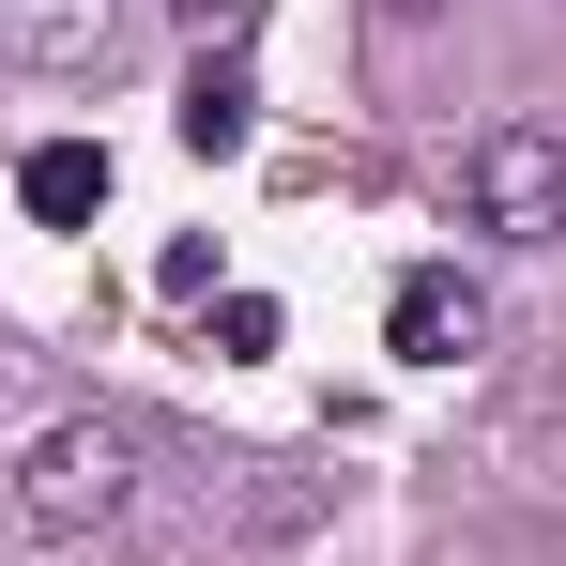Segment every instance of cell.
<instances>
[{
  "mask_svg": "<svg viewBox=\"0 0 566 566\" xmlns=\"http://www.w3.org/2000/svg\"><path fill=\"white\" fill-rule=\"evenodd\" d=\"M214 337H230V353H276L291 322H276V291H214Z\"/></svg>",
  "mask_w": 566,
  "mask_h": 566,
  "instance_id": "7",
  "label": "cell"
},
{
  "mask_svg": "<svg viewBox=\"0 0 566 566\" xmlns=\"http://www.w3.org/2000/svg\"><path fill=\"white\" fill-rule=\"evenodd\" d=\"M169 15H185L199 46H245V31H261V0H169Z\"/></svg>",
  "mask_w": 566,
  "mask_h": 566,
  "instance_id": "9",
  "label": "cell"
},
{
  "mask_svg": "<svg viewBox=\"0 0 566 566\" xmlns=\"http://www.w3.org/2000/svg\"><path fill=\"white\" fill-rule=\"evenodd\" d=\"M382 337H398V368H460L474 337H490V306H474L460 261H413V276L382 291Z\"/></svg>",
  "mask_w": 566,
  "mask_h": 566,
  "instance_id": "3",
  "label": "cell"
},
{
  "mask_svg": "<svg viewBox=\"0 0 566 566\" xmlns=\"http://www.w3.org/2000/svg\"><path fill=\"white\" fill-rule=\"evenodd\" d=\"M15 199H31L46 230H93L107 214V154L93 138H31V154H15Z\"/></svg>",
  "mask_w": 566,
  "mask_h": 566,
  "instance_id": "4",
  "label": "cell"
},
{
  "mask_svg": "<svg viewBox=\"0 0 566 566\" xmlns=\"http://www.w3.org/2000/svg\"><path fill=\"white\" fill-rule=\"evenodd\" d=\"M123 505H138V429H123V413H62V429L15 460V521H31V536H107Z\"/></svg>",
  "mask_w": 566,
  "mask_h": 566,
  "instance_id": "1",
  "label": "cell"
},
{
  "mask_svg": "<svg viewBox=\"0 0 566 566\" xmlns=\"http://www.w3.org/2000/svg\"><path fill=\"white\" fill-rule=\"evenodd\" d=\"M0 382H15V353H0Z\"/></svg>",
  "mask_w": 566,
  "mask_h": 566,
  "instance_id": "10",
  "label": "cell"
},
{
  "mask_svg": "<svg viewBox=\"0 0 566 566\" xmlns=\"http://www.w3.org/2000/svg\"><path fill=\"white\" fill-rule=\"evenodd\" d=\"M261 138V77L230 62V46H199V77H185V154H245Z\"/></svg>",
  "mask_w": 566,
  "mask_h": 566,
  "instance_id": "6",
  "label": "cell"
},
{
  "mask_svg": "<svg viewBox=\"0 0 566 566\" xmlns=\"http://www.w3.org/2000/svg\"><path fill=\"white\" fill-rule=\"evenodd\" d=\"M460 214L490 230V245H566V138L552 123H474Z\"/></svg>",
  "mask_w": 566,
  "mask_h": 566,
  "instance_id": "2",
  "label": "cell"
},
{
  "mask_svg": "<svg viewBox=\"0 0 566 566\" xmlns=\"http://www.w3.org/2000/svg\"><path fill=\"white\" fill-rule=\"evenodd\" d=\"M154 291H169V306H214V245H199V230H185V245L154 261Z\"/></svg>",
  "mask_w": 566,
  "mask_h": 566,
  "instance_id": "8",
  "label": "cell"
},
{
  "mask_svg": "<svg viewBox=\"0 0 566 566\" xmlns=\"http://www.w3.org/2000/svg\"><path fill=\"white\" fill-rule=\"evenodd\" d=\"M0 46L46 62V77H77V62H107V0H0Z\"/></svg>",
  "mask_w": 566,
  "mask_h": 566,
  "instance_id": "5",
  "label": "cell"
}]
</instances>
